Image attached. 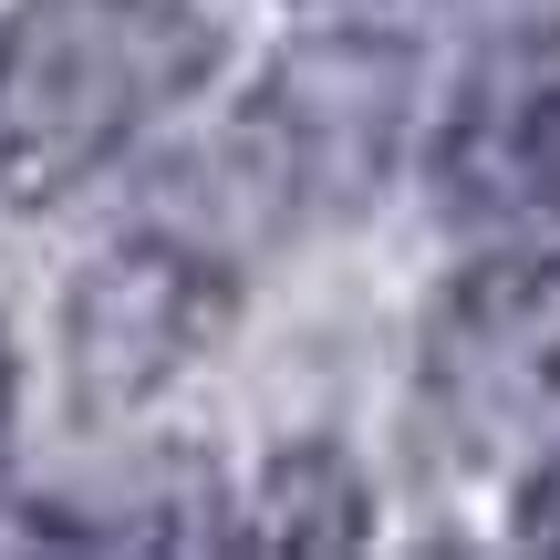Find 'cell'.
I'll return each mask as SVG.
<instances>
[{
	"label": "cell",
	"instance_id": "cell-1",
	"mask_svg": "<svg viewBox=\"0 0 560 560\" xmlns=\"http://www.w3.org/2000/svg\"><path fill=\"white\" fill-rule=\"evenodd\" d=\"M208 73L219 21L198 0H21L0 32V187L21 208L73 198Z\"/></svg>",
	"mask_w": 560,
	"mask_h": 560
},
{
	"label": "cell",
	"instance_id": "cell-2",
	"mask_svg": "<svg viewBox=\"0 0 560 560\" xmlns=\"http://www.w3.org/2000/svg\"><path fill=\"white\" fill-rule=\"evenodd\" d=\"M425 405L467 457L509 446L529 416L560 405V260L550 249H488L425 312Z\"/></svg>",
	"mask_w": 560,
	"mask_h": 560
},
{
	"label": "cell",
	"instance_id": "cell-3",
	"mask_svg": "<svg viewBox=\"0 0 560 560\" xmlns=\"http://www.w3.org/2000/svg\"><path fill=\"white\" fill-rule=\"evenodd\" d=\"M229 322V270L198 240H115L62 301V353H73V395L94 416L145 405L208 332Z\"/></svg>",
	"mask_w": 560,
	"mask_h": 560
},
{
	"label": "cell",
	"instance_id": "cell-4",
	"mask_svg": "<svg viewBox=\"0 0 560 560\" xmlns=\"http://www.w3.org/2000/svg\"><path fill=\"white\" fill-rule=\"evenodd\" d=\"M436 198L457 219H560V21L478 52L436 136Z\"/></svg>",
	"mask_w": 560,
	"mask_h": 560
},
{
	"label": "cell",
	"instance_id": "cell-5",
	"mask_svg": "<svg viewBox=\"0 0 560 560\" xmlns=\"http://www.w3.org/2000/svg\"><path fill=\"white\" fill-rule=\"evenodd\" d=\"M395 125H405V52L322 42V52H291L270 73L260 115H249V156H270L280 198L353 208L395 156Z\"/></svg>",
	"mask_w": 560,
	"mask_h": 560
},
{
	"label": "cell",
	"instance_id": "cell-6",
	"mask_svg": "<svg viewBox=\"0 0 560 560\" xmlns=\"http://www.w3.org/2000/svg\"><path fill=\"white\" fill-rule=\"evenodd\" d=\"M374 509H363V478L332 457V446H291V457L260 478V550H363Z\"/></svg>",
	"mask_w": 560,
	"mask_h": 560
},
{
	"label": "cell",
	"instance_id": "cell-7",
	"mask_svg": "<svg viewBox=\"0 0 560 560\" xmlns=\"http://www.w3.org/2000/svg\"><path fill=\"white\" fill-rule=\"evenodd\" d=\"M520 540H529V550H560V457L520 488Z\"/></svg>",
	"mask_w": 560,
	"mask_h": 560
},
{
	"label": "cell",
	"instance_id": "cell-8",
	"mask_svg": "<svg viewBox=\"0 0 560 560\" xmlns=\"http://www.w3.org/2000/svg\"><path fill=\"white\" fill-rule=\"evenodd\" d=\"M0 457H11V342H0Z\"/></svg>",
	"mask_w": 560,
	"mask_h": 560
}]
</instances>
